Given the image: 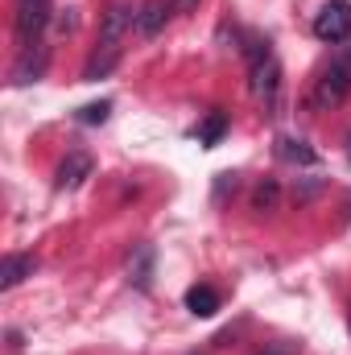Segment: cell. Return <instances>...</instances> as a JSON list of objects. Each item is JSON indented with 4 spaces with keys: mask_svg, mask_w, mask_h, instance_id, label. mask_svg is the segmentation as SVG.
<instances>
[{
    "mask_svg": "<svg viewBox=\"0 0 351 355\" xmlns=\"http://www.w3.org/2000/svg\"><path fill=\"white\" fill-rule=\"evenodd\" d=\"M244 58H248V91L261 99L268 112H277L281 103V62L273 54V46L264 37H244Z\"/></svg>",
    "mask_w": 351,
    "mask_h": 355,
    "instance_id": "1",
    "label": "cell"
},
{
    "mask_svg": "<svg viewBox=\"0 0 351 355\" xmlns=\"http://www.w3.org/2000/svg\"><path fill=\"white\" fill-rule=\"evenodd\" d=\"M348 95H351V42H343V46L331 54V62L318 71V79H314V87H310V107H314V112H331V107H339Z\"/></svg>",
    "mask_w": 351,
    "mask_h": 355,
    "instance_id": "2",
    "label": "cell"
},
{
    "mask_svg": "<svg viewBox=\"0 0 351 355\" xmlns=\"http://www.w3.org/2000/svg\"><path fill=\"white\" fill-rule=\"evenodd\" d=\"M314 37L318 42H331V46L351 42V4L348 0H327L314 12Z\"/></svg>",
    "mask_w": 351,
    "mask_h": 355,
    "instance_id": "3",
    "label": "cell"
},
{
    "mask_svg": "<svg viewBox=\"0 0 351 355\" xmlns=\"http://www.w3.org/2000/svg\"><path fill=\"white\" fill-rule=\"evenodd\" d=\"M46 25H50V0H17L12 29H17V42H21V46L42 42V29H46Z\"/></svg>",
    "mask_w": 351,
    "mask_h": 355,
    "instance_id": "4",
    "label": "cell"
},
{
    "mask_svg": "<svg viewBox=\"0 0 351 355\" xmlns=\"http://www.w3.org/2000/svg\"><path fill=\"white\" fill-rule=\"evenodd\" d=\"M128 29H137V8H132V4H124V0L108 4V12H103V21H99V42L120 46V37H124Z\"/></svg>",
    "mask_w": 351,
    "mask_h": 355,
    "instance_id": "5",
    "label": "cell"
},
{
    "mask_svg": "<svg viewBox=\"0 0 351 355\" xmlns=\"http://www.w3.org/2000/svg\"><path fill=\"white\" fill-rule=\"evenodd\" d=\"M46 62H50V50H46L42 42H33V46H21V58H17V67H12V83H17V87H25V83H37V79L46 75Z\"/></svg>",
    "mask_w": 351,
    "mask_h": 355,
    "instance_id": "6",
    "label": "cell"
},
{
    "mask_svg": "<svg viewBox=\"0 0 351 355\" xmlns=\"http://www.w3.org/2000/svg\"><path fill=\"white\" fill-rule=\"evenodd\" d=\"M170 0H145L137 8V37H157L166 29V17H170Z\"/></svg>",
    "mask_w": 351,
    "mask_h": 355,
    "instance_id": "7",
    "label": "cell"
},
{
    "mask_svg": "<svg viewBox=\"0 0 351 355\" xmlns=\"http://www.w3.org/2000/svg\"><path fill=\"white\" fill-rule=\"evenodd\" d=\"M91 170H95V162H91L87 153H71V157L58 166L54 186H58V190H75V186H83V178H91Z\"/></svg>",
    "mask_w": 351,
    "mask_h": 355,
    "instance_id": "8",
    "label": "cell"
},
{
    "mask_svg": "<svg viewBox=\"0 0 351 355\" xmlns=\"http://www.w3.org/2000/svg\"><path fill=\"white\" fill-rule=\"evenodd\" d=\"M33 268H37V261H33V257L8 252V257L0 261V289H4V293H8V289H17L25 277H33Z\"/></svg>",
    "mask_w": 351,
    "mask_h": 355,
    "instance_id": "9",
    "label": "cell"
},
{
    "mask_svg": "<svg viewBox=\"0 0 351 355\" xmlns=\"http://www.w3.org/2000/svg\"><path fill=\"white\" fill-rule=\"evenodd\" d=\"M116 62H120V46H108V42H99V50L91 54L87 67H83V83H95V79L112 75V71H116Z\"/></svg>",
    "mask_w": 351,
    "mask_h": 355,
    "instance_id": "10",
    "label": "cell"
},
{
    "mask_svg": "<svg viewBox=\"0 0 351 355\" xmlns=\"http://www.w3.org/2000/svg\"><path fill=\"white\" fill-rule=\"evenodd\" d=\"M277 157L289 162V166H318V153L306 141H293V137H281L277 141Z\"/></svg>",
    "mask_w": 351,
    "mask_h": 355,
    "instance_id": "11",
    "label": "cell"
},
{
    "mask_svg": "<svg viewBox=\"0 0 351 355\" xmlns=\"http://www.w3.org/2000/svg\"><path fill=\"white\" fill-rule=\"evenodd\" d=\"M186 310L198 314V318H211V314L219 310V293H215L211 285H190V289H186Z\"/></svg>",
    "mask_w": 351,
    "mask_h": 355,
    "instance_id": "12",
    "label": "cell"
},
{
    "mask_svg": "<svg viewBox=\"0 0 351 355\" xmlns=\"http://www.w3.org/2000/svg\"><path fill=\"white\" fill-rule=\"evenodd\" d=\"M277 207H281V182H277V178H264V182H257V190H252V211L273 215Z\"/></svg>",
    "mask_w": 351,
    "mask_h": 355,
    "instance_id": "13",
    "label": "cell"
},
{
    "mask_svg": "<svg viewBox=\"0 0 351 355\" xmlns=\"http://www.w3.org/2000/svg\"><path fill=\"white\" fill-rule=\"evenodd\" d=\"M128 281H132L137 289H149V281H153V248H149V244L137 248V257H132V265H128Z\"/></svg>",
    "mask_w": 351,
    "mask_h": 355,
    "instance_id": "14",
    "label": "cell"
},
{
    "mask_svg": "<svg viewBox=\"0 0 351 355\" xmlns=\"http://www.w3.org/2000/svg\"><path fill=\"white\" fill-rule=\"evenodd\" d=\"M223 132H228V116H223V112H207V120L198 124V141H203V145H219Z\"/></svg>",
    "mask_w": 351,
    "mask_h": 355,
    "instance_id": "15",
    "label": "cell"
},
{
    "mask_svg": "<svg viewBox=\"0 0 351 355\" xmlns=\"http://www.w3.org/2000/svg\"><path fill=\"white\" fill-rule=\"evenodd\" d=\"M108 112H112V103L108 99H99V103H87V107H79V124H103L108 120Z\"/></svg>",
    "mask_w": 351,
    "mask_h": 355,
    "instance_id": "16",
    "label": "cell"
},
{
    "mask_svg": "<svg viewBox=\"0 0 351 355\" xmlns=\"http://www.w3.org/2000/svg\"><path fill=\"white\" fill-rule=\"evenodd\" d=\"M257 355H298V343H285V339L281 343H264Z\"/></svg>",
    "mask_w": 351,
    "mask_h": 355,
    "instance_id": "17",
    "label": "cell"
},
{
    "mask_svg": "<svg viewBox=\"0 0 351 355\" xmlns=\"http://www.w3.org/2000/svg\"><path fill=\"white\" fill-rule=\"evenodd\" d=\"M228 190H236V174H219V182H215V198H223Z\"/></svg>",
    "mask_w": 351,
    "mask_h": 355,
    "instance_id": "18",
    "label": "cell"
},
{
    "mask_svg": "<svg viewBox=\"0 0 351 355\" xmlns=\"http://www.w3.org/2000/svg\"><path fill=\"white\" fill-rule=\"evenodd\" d=\"M75 25H79V17H75V8H67V17H58V29H62V33H71Z\"/></svg>",
    "mask_w": 351,
    "mask_h": 355,
    "instance_id": "19",
    "label": "cell"
},
{
    "mask_svg": "<svg viewBox=\"0 0 351 355\" xmlns=\"http://www.w3.org/2000/svg\"><path fill=\"white\" fill-rule=\"evenodd\" d=\"M170 8H174V12H194L198 0H170Z\"/></svg>",
    "mask_w": 351,
    "mask_h": 355,
    "instance_id": "20",
    "label": "cell"
},
{
    "mask_svg": "<svg viewBox=\"0 0 351 355\" xmlns=\"http://www.w3.org/2000/svg\"><path fill=\"white\" fill-rule=\"evenodd\" d=\"M348 162H351V132H348Z\"/></svg>",
    "mask_w": 351,
    "mask_h": 355,
    "instance_id": "21",
    "label": "cell"
}]
</instances>
